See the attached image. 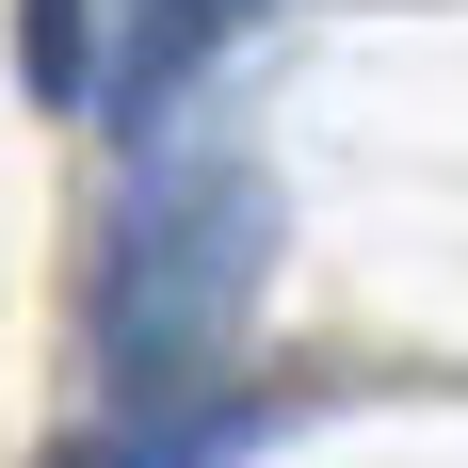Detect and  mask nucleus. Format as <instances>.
Wrapping results in <instances>:
<instances>
[{
    "mask_svg": "<svg viewBox=\"0 0 468 468\" xmlns=\"http://www.w3.org/2000/svg\"><path fill=\"white\" fill-rule=\"evenodd\" d=\"M97 81H113V48H97V0H33V97H48V113H81Z\"/></svg>",
    "mask_w": 468,
    "mask_h": 468,
    "instance_id": "obj_3",
    "label": "nucleus"
},
{
    "mask_svg": "<svg viewBox=\"0 0 468 468\" xmlns=\"http://www.w3.org/2000/svg\"><path fill=\"white\" fill-rule=\"evenodd\" d=\"M242 420H210V404H113V436H81L65 468H227Z\"/></svg>",
    "mask_w": 468,
    "mask_h": 468,
    "instance_id": "obj_2",
    "label": "nucleus"
},
{
    "mask_svg": "<svg viewBox=\"0 0 468 468\" xmlns=\"http://www.w3.org/2000/svg\"><path fill=\"white\" fill-rule=\"evenodd\" d=\"M259 259H275V194L242 162H145V194L113 210V259H97V372L113 404H194L210 356L259 307Z\"/></svg>",
    "mask_w": 468,
    "mask_h": 468,
    "instance_id": "obj_1",
    "label": "nucleus"
}]
</instances>
